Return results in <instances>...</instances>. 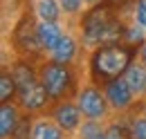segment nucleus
Returning <instances> with one entry per match:
<instances>
[{
  "label": "nucleus",
  "mask_w": 146,
  "mask_h": 139,
  "mask_svg": "<svg viewBox=\"0 0 146 139\" xmlns=\"http://www.w3.org/2000/svg\"><path fill=\"white\" fill-rule=\"evenodd\" d=\"M61 38H63L61 29H58V25H54V20H43L36 27V40H38V45L45 47V50H54Z\"/></svg>",
  "instance_id": "423d86ee"
},
{
  "label": "nucleus",
  "mask_w": 146,
  "mask_h": 139,
  "mask_svg": "<svg viewBox=\"0 0 146 139\" xmlns=\"http://www.w3.org/2000/svg\"><path fill=\"white\" fill-rule=\"evenodd\" d=\"M128 68H130V52L121 45H106L92 56V70L104 81L119 79Z\"/></svg>",
  "instance_id": "f03ea898"
},
{
  "label": "nucleus",
  "mask_w": 146,
  "mask_h": 139,
  "mask_svg": "<svg viewBox=\"0 0 146 139\" xmlns=\"http://www.w3.org/2000/svg\"><path fill=\"white\" fill-rule=\"evenodd\" d=\"M130 137L133 139H146V119H137L130 128Z\"/></svg>",
  "instance_id": "f3484780"
},
{
  "label": "nucleus",
  "mask_w": 146,
  "mask_h": 139,
  "mask_svg": "<svg viewBox=\"0 0 146 139\" xmlns=\"http://www.w3.org/2000/svg\"><path fill=\"white\" fill-rule=\"evenodd\" d=\"M79 5H81V0H61V7H63L68 14H74V11L79 9Z\"/></svg>",
  "instance_id": "412c9836"
},
{
  "label": "nucleus",
  "mask_w": 146,
  "mask_h": 139,
  "mask_svg": "<svg viewBox=\"0 0 146 139\" xmlns=\"http://www.w3.org/2000/svg\"><path fill=\"white\" fill-rule=\"evenodd\" d=\"M128 81V85L133 87V90H137V92H144V85H146V72L142 68H137V65H130L126 70V76H124Z\"/></svg>",
  "instance_id": "f8f14e48"
},
{
  "label": "nucleus",
  "mask_w": 146,
  "mask_h": 139,
  "mask_svg": "<svg viewBox=\"0 0 146 139\" xmlns=\"http://www.w3.org/2000/svg\"><path fill=\"white\" fill-rule=\"evenodd\" d=\"M38 16L43 20H56L58 16V7H56L54 0H40L38 2Z\"/></svg>",
  "instance_id": "2eb2a0df"
},
{
  "label": "nucleus",
  "mask_w": 146,
  "mask_h": 139,
  "mask_svg": "<svg viewBox=\"0 0 146 139\" xmlns=\"http://www.w3.org/2000/svg\"><path fill=\"white\" fill-rule=\"evenodd\" d=\"M128 38H130V40H139V38H142L139 29H130V32H128Z\"/></svg>",
  "instance_id": "4be33fe9"
},
{
  "label": "nucleus",
  "mask_w": 146,
  "mask_h": 139,
  "mask_svg": "<svg viewBox=\"0 0 146 139\" xmlns=\"http://www.w3.org/2000/svg\"><path fill=\"white\" fill-rule=\"evenodd\" d=\"M11 74H14V81H16V87H18L20 92H23L25 87H29L32 83H36V81H34V74H32V70L27 68V65H16Z\"/></svg>",
  "instance_id": "ddd939ff"
},
{
  "label": "nucleus",
  "mask_w": 146,
  "mask_h": 139,
  "mask_svg": "<svg viewBox=\"0 0 146 139\" xmlns=\"http://www.w3.org/2000/svg\"><path fill=\"white\" fill-rule=\"evenodd\" d=\"M14 90H16L14 74H2V79H0V101H2V103H7V101H9V97L14 94Z\"/></svg>",
  "instance_id": "4468645a"
},
{
  "label": "nucleus",
  "mask_w": 146,
  "mask_h": 139,
  "mask_svg": "<svg viewBox=\"0 0 146 139\" xmlns=\"http://www.w3.org/2000/svg\"><path fill=\"white\" fill-rule=\"evenodd\" d=\"M40 83L45 85L50 97L58 99L68 90V85H70V72L63 68V63H56L54 61V63H50V65L43 68V81Z\"/></svg>",
  "instance_id": "7ed1b4c3"
},
{
  "label": "nucleus",
  "mask_w": 146,
  "mask_h": 139,
  "mask_svg": "<svg viewBox=\"0 0 146 139\" xmlns=\"http://www.w3.org/2000/svg\"><path fill=\"white\" fill-rule=\"evenodd\" d=\"M88 2H97V0H88Z\"/></svg>",
  "instance_id": "a878e982"
},
{
  "label": "nucleus",
  "mask_w": 146,
  "mask_h": 139,
  "mask_svg": "<svg viewBox=\"0 0 146 139\" xmlns=\"http://www.w3.org/2000/svg\"><path fill=\"white\" fill-rule=\"evenodd\" d=\"M61 130H63L61 126L56 128L47 121H38L32 130V139H61Z\"/></svg>",
  "instance_id": "9b49d317"
},
{
  "label": "nucleus",
  "mask_w": 146,
  "mask_h": 139,
  "mask_svg": "<svg viewBox=\"0 0 146 139\" xmlns=\"http://www.w3.org/2000/svg\"><path fill=\"white\" fill-rule=\"evenodd\" d=\"M137 23L146 27V0H139V2H137Z\"/></svg>",
  "instance_id": "aec40b11"
},
{
  "label": "nucleus",
  "mask_w": 146,
  "mask_h": 139,
  "mask_svg": "<svg viewBox=\"0 0 146 139\" xmlns=\"http://www.w3.org/2000/svg\"><path fill=\"white\" fill-rule=\"evenodd\" d=\"M86 139H94V137H99L101 135V130L97 128V123H88V126H83V132H81Z\"/></svg>",
  "instance_id": "6ab92c4d"
},
{
  "label": "nucleus",
  "mask_w": 146,
  "mask_h": 139,
  "mask_svg": "<svg viewBox=\"0 0 146 139\" xmlns=\"http://www.w3.org/2000/svg\"><path fill=\"white\" fill-rule=\"evenodd\" d=\"M94 139H106V135H99V137H94Z\"/></svg>",
  "instance_id": "b1692460"
},
{
  "label": "nucleus",
  "mask_w": 146,
  "mask_h": 139,
  "mask_svg": "<svg viewBox=\"0 0 146 139\" xmlns=\"http://www.w3.org/2000/svg\"><path fill=\"white\" fill-rule=\"evenodd\" d=\"M142 61L146 63V45H144V50H142Z\"/></svg>",
  "instance_id": "5701e85b"
},
{
  "label": "nucleus",
  "mask_w": 146,
  "mask_h": 139,
  "mask_svg": "<svg viewBox=\"0 0 146 139\" xmlns=\"http://www.w3.org/2000/svg\"><path fill=\"white\" fill-rule=\"evenodd\" d=\"M79 108L81 112L88 117V119H99L106 115V103H104V97L94 90V87H88L79 94Z\"/></svg>",
  "instance_id": "20e7f679"
},
{
  "label": "nucleus",
  "mask_w": 146,
  "mask_h": 139,
  "mask_svg": "<svg viewBox=\"0 0 146 139\" xmlns=\"http://www.w3.org/2000/svg\"><path fill=\"white\" fill-rule=\"evenodd\" d=\"M50 94H47V90L43 83H32L29 87H25L23 92H20V101L25 108H29V110H34V108H40V105L45 103V99H47Z\"/></svg>",
  "instance_id": "0eeeda50"
},
{
  "label": "nucleus",
  "mask_w": 146,
  "mask_h": 139,
  "mask_svg": "<svg viewBox=\"0 0 146 139\" xmlns=\"http://www.w3.org/2000/svg\"><path fill=\"white\" fill-rule=\"evenodd\" d=\"M29 25H32V23H29ZM29 25H27V20H25V23L20 25V29H18V43L23 47H34V36H32V32L27 34V27H29Z\"/></svg>",
  "instance_id": "dca6fc26"
},
{
  "label": "nucleus",
  "mask_w": 146,
  "mask_h": 139,
  "mask_svg": "<svg viewBox=\"0 0 146 139\" xmlns=\"http://www.w3.org/2000/svg\"><path fill=\"white\" fill-rule=\"evenodd\" d=\"M83 36L86 43H115L121 36V25L112 18L110 9L106 5L94 7L83 20Z\"/></svg>",
  "instance_id": "f257e3e1"
},
{
  "label": "nucleus",
  "mask_w": 146,
  "mask_h": 139,
  "mask_svg": "<svg viewBox=\"0 0 146 139\" xmlns=\"http://www.w3.org/2000/svg\"><path fill=\"white\" fill-rule=\"evenodd\" d=\"M16 128H18V112H16V108L5 103L0 110V137L7 139L9 135L16 132Z\"/></svg>",
  "instance_id": "1a4fd4ad"
},
{
  "label": "nucleus",
  "mask_w": 146,
  "mask_h": 139,
  "mask_svg": "<svg viewBox=\"0 0 146 139\" xmlns=\"http://www.w3.org/2000/svg\"><path fill=\"white\" fill-rule=\"evenodd\" d=\"M144 92H146V85H144Z\"/></svg>",
  "instance_id": "bb28decb"
},
{
  "label": "nucleus",
  "mask_w": 146,
  "mask_h": 139,
  "mask_svg": "<svg viewBox=\"0 0 146 139\" xmlns=\"http://www.w3.org/2000/svg\"><path fill=\"white\" fill-rule=\"evenodd\" d=\"M106 139H128V132L119 126H112L106 130Z\"/></svg>",
  "instance_id": "a211bd4d"
},
{
  "label": "nucleus",
  "mask_w": 146,
  "mask_h": 139,
  "mask_svg": "<svg viewBox=\"0 0 146 139\" xmlns=\"http://www.w3.org/2000/svg\"><path fill=\"white\" fill-rule=\"evenodd\" d=\"M106 97L115 108H126L133 99V87L128 85L126 79H112V81H108Z\"/></svg>",
  "instance_id": "39448f33"
},
{
  "label": "nucleus",
  "mask_w": 146,
  "mask_h": 139,
  "mask_svg": "<svg viewBox=\"0 0 146 139\" xmlns=\"http://www.w3.org/2000/svg\"><path fill=\"white\" fill-rule=\"evenodd\" d=\"M79 112H81V108H76L72 103H63L54 110V119L63 130H72L79 126Z\"/></svg>",
  "instance_id": "6e6552de"
},
{
  "label": "nucleus",
  "mask_w": 146,
  "mask_h": 139,
  "mask_svg": "<svg viewBox=\"0 0 146 139\" xmlns=\"http://www.w3.org/2000/svg\"><path fill=\"white\" fill-rule=\"evenodd\" d=\"M74 40L70 38V36H63L58 43H56V47L52 50V56H54L56 63H68V61H72L74 56Z\"/></svg>",
  "instance_id": "9d476101"
},
{
  "label": "nucleus",
  "mask_w": 146,
  "mask_h": 139,
  "mask_svg": "<svg viewBox=\"0 0 146 139\" xmlns=\"http://www.w3.org/2000/svg\"><path fill=\"white\" fill-rule=\"evenodd\" d=\"M112 2H121V0H112Z\"/></svg>",
  "instance_id": "393cba45"
}]
</instances>
